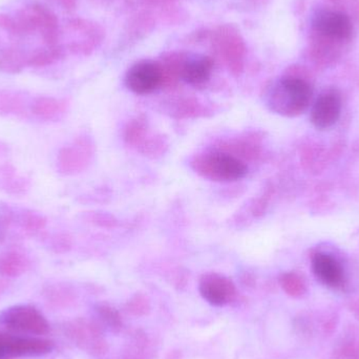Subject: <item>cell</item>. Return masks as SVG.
Masks as SVG:
<instances>
[{
  "label": "cell",
  "mask_w": 359,
  "mask_h": 359,
  "mask_svg": "<svg viewBox=\"0 0 359 359\" xmlns=\"http://www.w3.org/2000/svg\"><path fill=\"white\" fill-rule=\"evenodd\" d=\"M190 168L202 178L215 182L238 181L248 174L243 160L222 151L196 156L190 161Z\"/></svg>",
  "instance_id": "cell-2"
},
{
  "label": "cell",
  "mask_w": 359,
  "mask_h": 359,
  "mask_svg": "<svg viewBox=\"0 0 359 359\" xmlns=\"http://www.w3.org/2000/svg\"><path fill=\"white\" fill-rule=\"evenodd\" d=\"M57 1L60 2L61 6H65L67 10H72L75 8L77 0H57Z\"/></svg>",
  "instance_id": "cell-17"
},
{
  "label": "cell",
  "mask_w": 359,
  "mask_h": 359,
  "mask_svg": "<svg viewBox=\"0 0 359 359\" xmlns=\"http://www.w3.org/2000/svg\"><path fill=\"white\" fill-rule=\"evenodd\" d=\"M6 324L18 326L17 328L27 329L31 331H43L46 323L37 312L29 308H17L6 313Z\"/></svg>",
  "instance_id": "cell-12"
},
{
  "label": "cell",
  "mask_w": 359,
  "mask_h": 359,
  "mask_svg": "<svg viewBox=\"0 0 359 359\" xmlns=\"http://www.w3.org/2000/svg\"><path fill=\"white\" fill-rule=\"evenodd\" d=\"M341 97L337 90H328L323 93L311 109L310 119L318 130H327L332 128L341 114Z\"/></svg>",
  "instance_id": "cell-6"
},
{
  "label": "cell",
  "mask_w": 359,
  "mask_h": 359,
  "mask_svg": "<svg viewBox=\"0 0 359 359\" xmlns=\"http://www.w3.org/2000/svg\"><path fill=\"white\" fill-rule=\"evenodd\" d=\"M200 291L204 299L213 305L225 303L234 292L232 283L217 274H207L201 280Z\"/></svg>",
  "instance_id": "cell-9"
},
{
  "label": "cell",
  "mask_w": 359,
  "mask_h": 359,
  "mask_svg": "<svg viewBox=\"0 0 359 359\" xmlns=\"http://www.w3.org/2000/svg\"><path fill=\"white\" fill-rule=\"evenodd\" d=\"M147 130V120L142 117H137L136 119L128 122L126 126V130H124V140L133 147L142 145L145 142Z\"/></svg>",
  "instance_id": "cell-13"
},
{
  "label": "cell",
  "mask_w": 359,
  "mask_h": 359,
  "mask_svg": "<svg viewBox=\"0 0 359 359\" xmlns=\"http://www.w3.org/2000/svg\"><path fill=\"white\" fill-rule=\"evenodd\" d=\"M312 270L326 286L337 288L345 280V271L337 257L329 253L318 252L312 257Z\"/></svg>",
  "instance_id": "cell-8"
},
{
  "label": "cell",
  "mask_w": 359,
  "mask_h": 359,
  "mask_svg": "<svg viewBox=\"0 0 359 359\" xmlns=\"http://www.w3.org/2000/svg\"><path fill=\"white\" fill-rule=\"evenodd\" d=\"M316 32L334 40L349 39L353 33V25L347 15L333 11H320L313 18Z\"/></svg>",
  "instance_id": "cell-7"
},
{
  "label": "cell",
  "mask_w": 359,
  "mask_h": 359,
  "mask_svg": "<svg viewBox=\"0 0 359 359\" xmlns=\"http://www.w3.org/2000/svg\"><path fill=\"white\" fill-rule=\"evenodd\" d=\"M61 56L60 48L52 46L48 50L38 53L35 56L32 57L31 63L34 65H46L54 62L56 59Z\"/></svg>",
  "instance_id": "cell-14"
},
{
  "label": "cell",
  "mask_w": 359,
  "mask_h": 359,
  "mask_svg": "<svg viewBox=\"0 0 359 359\" xmlns=\"http://www.w3.org/2000/svg\"><path fill=\"white\" fill-rule=\"evenodd\" d=\"M188 59V55L184 53H168L162 58L160 63L162 73V88H174L181 79L184 65Z\"/></svg>",
  "instance_id": "cell-11"
},
{
  "label": "cell",
  "mask_w": 359,
  "mask_h": 359,
  "mask_svg": "<svg viewBox=\"0 0 359 359\" xmlns=\"http://www.w3.org/2000/svg\"><path fill=\"white\" fill-rule=\"evenodd\" d=\"M18 34L40 32L43 39L55 46L58 39V19L56 15L41 4L25 6L15 17Z\"/></svg>",
  "instance_id": "cell-4"
},
{
  "label": "cell",
  "mask_w": 359,
  "mask_h": 359,
  "mask_svg": "<svg viewBox=\"0 0 359 359\" xmlns=\"http://www.w3.org/2000/svg\"><path fill=\"white\" fill-rule=\"evenodd\" d=\"M312 95L309 82L297 76H286L274 86L268 102L274 113L297 117L309 107Z\"/></svg>",
  "instance_id": "cell-1"
},
{
  "label": "cell",
  "mask_w": 359,
  "mask_h": 359,
  "mask_svg": "<svg viewBox=\"0 0 359 359\" xmlns=\"http://www.w3.org/2000/svg\"><path fill=\"white\" fill-rule=\"evenodd\" d=\"M145 1L151 4H155V6H165V4H174L178 0H145Z\"/></svg>",
  "instance_id": "cell-16"
},
{
  "label": "cell",
  "mask_w": 359,
  "mask_h": 359,
  "mask_svg": "<svg viewBox=\"0 0 359 359\" xmlns=\"http://www.w3.org/2000/svg\"><path fill=\"white\" fill-rule=\"evenodd\" d=\"M213 46L233 75L238 76L244 69L246 43L233 25H219L212 33Z\"/></svg>",
  "instance_id": "cell-3"
},
{
  "label": "cell",
  "mask_w": 359,
  "mask_h": 359,
  "mask_svg": "<svg viewBox=\"0 0 359 359\" xmlns=\"http://www.w3.org/2000/svg\"><path fill=\"white\" fill-rule=\"evenodd\" d=\"M8 355V348H6V337H0V358Z\"/></svg>",
  "instance_id": "cell-15"
},
{
  "label": "cell",
  "mask_w": 359,
  "mask_h": 359,
  "mask_svg": "<svg viewBox=\"0 0 359 359\" xmlns=\"http://www.w3.org/2000/svg\"><path fill=\"white\" fill-rule=\"evenodd\" d=\"M213 65L215 62L210 57H188L182 71L181 79L194 88H203L210 79Z\"/></svg>",
  "instance_id": "cell-10"
},
{
  "label": "cell",
  "mask_w": 359,
  "mask_h": 359,
  "mask_svg": "<svg viewBox=\"0 0 359 359\" xmlns=\"http://www.w3.org/2000/svg\"><path fill=\"white\" fill-rule=\"evenodd\" d=\"M126 84L130 92L137 95H149L162 86L160 63L151 60L135 63L126 76Z\"/></svg>",
  "instance_id": "cell-5"
}]
</instances>
